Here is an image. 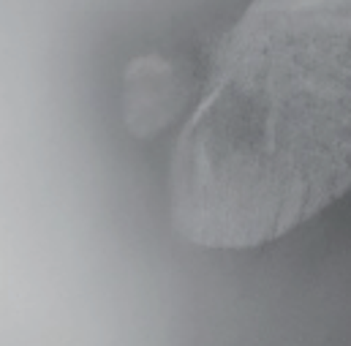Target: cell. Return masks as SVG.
<instances>
[{
  "mask_svg": "<svg viewBox=\"0 0 351 346\" xmlns=\"http://www.w3.org/2000/svg\"><path fill=\"white\" fill-rule=\"evenodd\" d=\"M349 191L351 0H251L177 137V232L204 249H254Z\"/></svg>",
  "mask_w": 351,
  "mask_h": 346,
  "instance_id": "1",
  "label": "cell"
}]
</instances>
